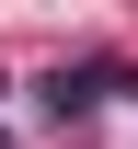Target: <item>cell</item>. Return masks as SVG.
Segmentation results:
<instances>
[{"mask_svg":"<svg viewBox=\"0 0 138 149\" xmlns=\"http://www.w3.org/2000/svg\"><path fill=\"white\" fill-rule=\"evenodd\" d=\"M104 92H127L115 57H81V69H46V115H92Z\"/></svg>","mask_w":138,"mask_h":149,"instance_id":"obj_1","label":"cell"}]
</instances>
